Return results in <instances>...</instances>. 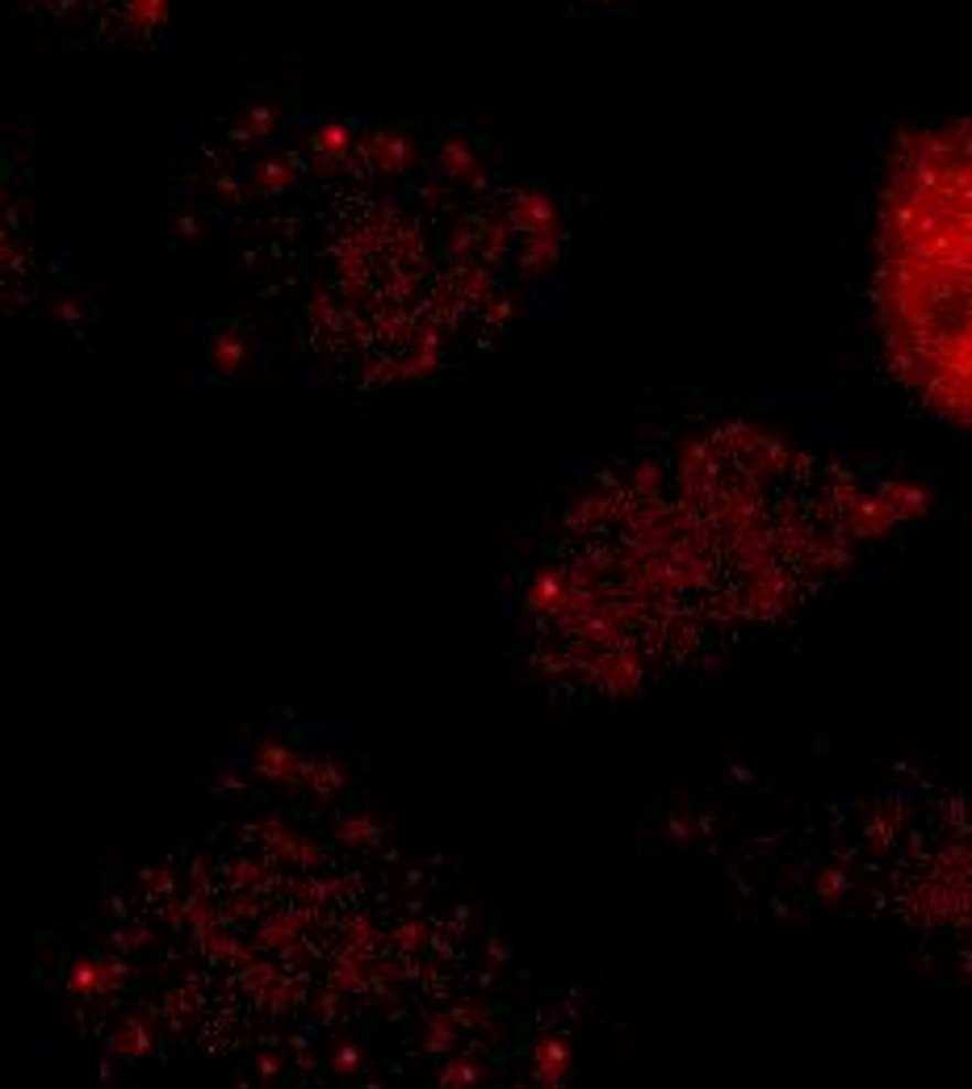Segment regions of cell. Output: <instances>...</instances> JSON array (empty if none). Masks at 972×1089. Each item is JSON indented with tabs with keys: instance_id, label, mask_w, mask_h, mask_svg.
Returning a JSON list of instances; mask_svg holds the SVG:
<instances>
[{
	"instance_id": "1",
	"label": "cell",
	"mask_w": 972,
	"mask_h": 1089,
	"mask_svg": "<svg viewBox=\"0 0 972 1089\" xmlns=\"http://www.w3.org/2000/svg\"><path fill=\"white\" fill-rule=\"evenodd\" d=\"M867 293L893 377L972 432V114L893 139L872 206Z\"/></svg>"
}]
</instances>
